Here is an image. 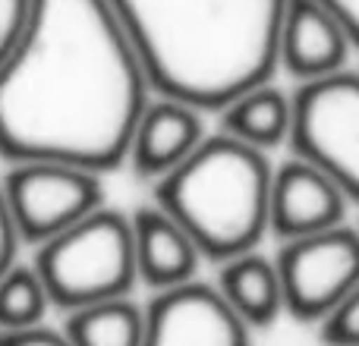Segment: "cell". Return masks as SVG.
Listing matches in <instances>:
<instances>
[{
  "mask_svg": "<svg viewBox=\"0 0 359 346\" xmlns=\"http://www.w3.org/2000/svg\"><path fill=\"white\" fill-rule=\"evenodd\" d=\"M35 271L63 312L126 296L139 277L133 221L107 208L92 211L38 246Z\"/></svg>",
  "mask_w": 359,
  "mask_h": 346,
  "instance_id": "4",
  "label": "cell"
},
{
  "mask_svg": "<svg viewBox=\"0 0 359 346\" xmlns=\"http://www.w3.org/2000/svg\"><path fill=\"white\" fill-rule=\"evenodd\" d=\"M149 73L111 0H35L0 69V158L104 173L130 158Z\"/></svg>",
  "mask_w": 359,
  "mask_h": 346,
  "instance_id": "1",
  "label": "cell"
},
{
  "mask_svg": "<svg viewBox=\"0 0 359 346\" xmlns=\"http://www.w3.org/2000/svg\"><path fill=\"white\" fill-rule=\"evenodd\" d=\"M221 126L227 136L252 145L259 151H271L290 142L293 130V95H284L271 82L243 92L221 111Z\"/></svg>",
  "mask_w": 359,
  "mask_h": 346,
  "instance_id": "14",
  "label": "cell"
},
{
  "mask_svg": "<svg viewBox=\"0 0 359 346\" xmlns=\"http://www.w3.org/2000/svg\"><path fill=\"white\" fill-rule=\"evenodd\" d=\"M322 4L334 10V16L344 22V29L350 32L353 44L359 48V0H322Z\"/></svg>",
  "mask_w": 359,
  "mask_h": 346,
  "instance_id": "21",
  "label": "cell"
},
{
  "mask_svg": "<svg viewBox=\"0 0 359 346\" xmlns=\"http://www.w3.org/2000/svg\"><path fill=\"white\" fill-rule=\"evenodd\" d=\"M318 340L325 346H359V286L318 324Z\"/></svg>",
  "mask_w": 359,
  "mask_h": 346,
  "instance_id": "18",
  "label": "cell"
},
{
  "mask_svg": "<svg viewBox=\"0 0 359 346\" xmlns=\"http://www.w3.org/2000/svg\"><path fill=\"white\" fill-rule=\"evenodd\" d=\"M35 16V0H0V69L13 60Z\"/></svg>",
  "mask_w": 359,
  "mask_h": 346,
  "instance_id": "17",
  "label": "cell"
},
{
  "mask_svg": "<svg viewBox=\"0 0 359 346\" xmlns=\"http://www.w3.org/2000/svg\"><path fill=\"white\" fill-rule=\"evenodd\" d=\"M0 346H73L63 331H50L44 324L29 331H0Z\"/></svg>",
  "mask_w": 359,
  "mask_h": 346,
  "instance_id": "20",
  "label": "cell"
},
{
  "mask_svg": "<svg viewBox=\"0 0 359 346\" xmlns=\"http://www.w3.org/2000/svg\"><path fill=\"white\" fill-rule=\"evenodd\" d=\"M274 170L265 151L227 136H211L164 179L155 198L196 240L202 255L230 261L255 252L271 230Z\"/></svg>",
  "mask_w": 359,
  "mask_h": 346,
  "instance_id": "3",
  "label": "cell"
},
{
  "mask_svg": "<svg viewBox=\"0 0 359 346\" xmlns=\"http://www.w3.org/2000/svg\"><path fill=\"white\" fill-rule=\"evenodd\" d=\"M249 331L217 286L189 280L149 303L142 346H249Z\"/></svg>",
  "mask_w": 359,
  "mask_h": 346,
  "instance_id": "8",
  "label": "cell"
},
{
  "mask_svg": "<svg viewBox=\"0 0 359 346\" xmlns=\"http://www.w3.org/2000/svg\"><path fill=\"white\" fill-rule=\"evenodd\" d=\"M63 334L73 346H142L145 312L126 296L67 312Z\"/></svg>",
  "mask_w": 359,
  "mask_h": 346,
  "instance_id": "15",
  "label": "cell"
},
{
  "mask_svg": "<svg viewBox=\"0 0 359 346\" xmlns=\"http://www.w3.org/2000/svg\"><path fill=\"white\" fill-rule=\"evenodd\" d=\"M133 240L139 280H145L151 290H170L196 280L202 249L161 205L139 208L133 214Z\"/></svg>",
  "mask_w": 359,
  "mask_h": 346,
  "instance_id": "12",
  "label": "cell"
},
{
  "mask_svg": "<svg viewBox=\"0 0 359 346\" xmlns=\"http://www.w3.org/2000/svg\"><path fill=\"white\" fill-rule=\"evenodd\" d=\"M284 303L297 321L322 324L359 286V230L331 227L284 242L278 252Z\"/></svg>",
  "mask_w": 359,
  "mask_h": 346,
  "instance_id": "6",
  "label": "cell"
},
{
  "mask_svg": "<svg viewBox=\"0 0 359 346\" xmlns=\"http://www.w3.org/2000/svg\"><path fill=\"white\" fill-rule=\"evenodd\" d=\"M217 290L249 328H271L280 312H287L278 261L259 252H246L224 261L217 274Z\"/></svg>",
  "mask_w": 359,
  "mask_h": 346,
  "instance_id": "13",
  "label": "cell"
},
{
  "mask_svg": "<svg viewBox=\"0 0 359 346\" xmlns=\"http://www.w3.org/2000/svg\"><path fill=\"white\" fill-rule=\"evenodd\" d=\"M50 296L35 268H10L0 277V331H29L44 321Z\"/></svg>",
  "mask_w": 359,
  "mask_h": 346,
  "instance_id": "16",
  "label": "cell"
},
{
  "mask_svg": "<svg viewBox=\"0 0 359 346\" xmlns=\"http://www.w3.org/2000/svg\"><path fill=\"white\" fill-rule=\"evenodd\" d=\"M356 230H359V227H356Z\"/></svg>",
  "mask_w": 359,
  "mask_h": 346,
  "instance_id": "22",
  "label": "cell"
},
{
  "mask_svg": "<svg viewBox=\"0 0 359 346\" xmlns=\"http://www.w3.org/2000/svg\"><path fill=\"white\" fill-rule=\"evenodd\" d=\"M290 148L359 205V73L341 69L293 92Z\"/></svg>",
  "mask_w": 359,
  "mask_h": 346,
  "instance_id": "5",
  "label": "cell"
},
{
  "mask_svg": "<svg viewBox=\"0 0 359 346\" xmlns=\"http://www.w3.org/2000/svg\"><path fill=\"white\" fill-rule=\"evenodd\" d=\"M161 98L224 111L280 67L287 0H111Z\"/></svg>",
  "mask_w": 359,
  "mask_h": 346,
  "instance_id": "2",
  "label": "cell"
},
{
  "mask_svg": "<svg viewBox=\"0 0 359 346\" xmlns=\"http://www.w3.org/2000/svg\"><path fill=\"white\" fill-rule=\"evenodd\" d=\"M347 192L316 164L293 158L274 170L271 233L284 242L341 227L347 217Z\"/></svg>",
  "mask_w": 359,
  "mask_h": 346,
  "instance_id": "9",
  "label": "cell"
},
{
  "mask_svg": "<svg viewBox=\"0 0 359 346\" xmlns=\"http://www.w3.org/2000/svg\"><path fill=\"white\" fill-rule=\"evenodd\" d=\"M205 142L198 107L174 98L149 101L130 145V164L142 179H164Z\"/></svg>",
  "mask_w": 359,
  "mask_h": 346,
  "instance_id": "11",
  "label": "cell"
},
{
  "mask_svg": "<svg viewBox=\"0 0 359 346\" xmlns=\"http://www.w3.org/2000/svg\"><path fill=\"white\" fill-rule=\"evenodd\" d=\"M353 38L322 0H287L280 25V67L299 82L347 69Z\"/></svg>",
  "mask_w": 359,
  "mask_h": 346,
  "instance_id": "10",
  "label": "cell"
},
{
  "mask_svg": "<svg viewBox=\"0 0 359 346\" xmlns=\"http://www.w3.org/2000/svg\"><path fill=\"white\" fill-rule=\"evenodd\" d=\"M22 242L41 246L101 208L98 173L54 161L16 164L4 183Z\"/></svg>",
  "mask_w": 359,
  "mask_h": 346,
  "instance_id": "7",
  "label": "cell"
},
{
  "mask_svg": "<svg viewBox=\"0 0 359 346\" xmlns=\"http://www.w3.org/2000/svg\"><path fill=\"white\" fill-rule=\"evenodd\" d=\"M22 242L16 230V221H13V211L6 205V195H4V186H0V277H4L10 268H16V249Z\"/></svg>",
  "mask_w": 359,
  "mask_h": 346,
  "instance_id": "19",
  "label": "cell"
}]
</instances>
